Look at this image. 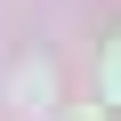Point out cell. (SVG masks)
Instances as JSON below:
<instances>
[{
	"mask_svg": "<svg viewBox=\"0 0 121 121\" xmlns=\"http://www.w3.org/2000/svg\"><path fill=\"white\" fill-rule=\"evenodd\" d=\"M81 121H105V113H81Z\"/></svg>",
	"mask_w": 121,
	"mask_h": 121,
	"instance_id": "1",
	"label": "cell"
}]
</instances>
